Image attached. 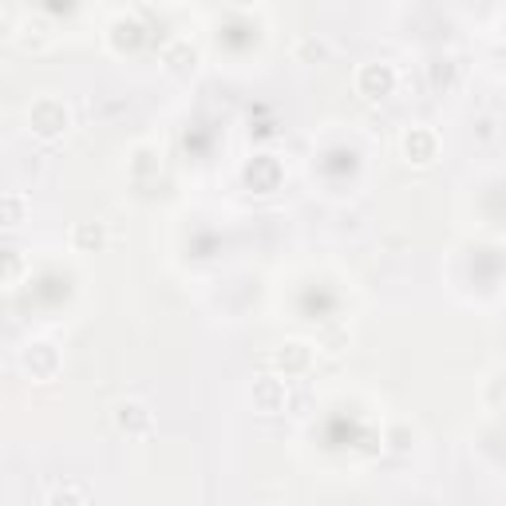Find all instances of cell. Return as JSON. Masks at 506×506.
<instances>
[{
	"label": "cell",
	"mask_w": 506,
	"mask_h": 506,
	"mask_svg": "<svg viewBox=\"0 0 506 506\" xmlns=\"http://www.w3.org/2000/svg\"><path fill=\"white\" fill-rule=\"evenodd\" d=\"M119 423H123V427H131V432L147 427V408H139V404H127V408H119Z\"/></svg>",
	"instance_id": "1"
},
{
	"label": "cell",
	"mask_w": 506,
	"mask_h": 506,
	"mask_svg": "<svg viewBox=\"0 0 506 506\" xmlns=\"http://www.w3.org/2000/svg\"><path fill=\"white\" fill-rule=\"evenodd\" d=\"M60 498H87V491H75V487H60V491H52V503H60Z\"/></svg>",
	"instance_id": "2"
},
{
	"label": "cell",
	"mask_w": 506,
	"mask_h": 506,
	"mask_svg": "<svg viewBox=\"0 0 506 506\" xmlns=\"http://www.w3.org/2000/svg\"><path fill=\"white\" fill-rule=\"evenodd\" d=\"M16 218H20V198H8V222L16 226Z\"/></svg>",
	"instance_id": "3"
}]
</instances>
